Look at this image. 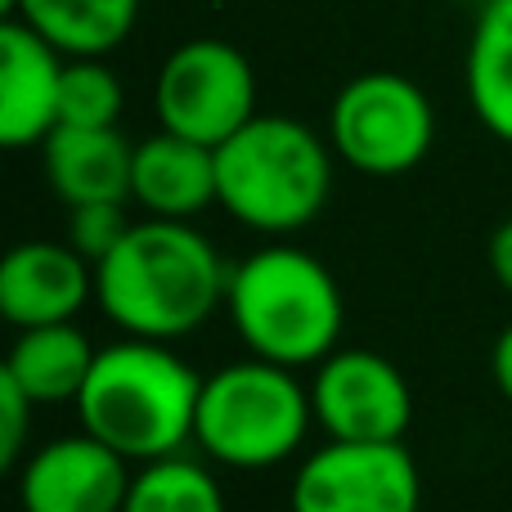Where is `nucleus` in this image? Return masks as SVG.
Instances as JSON below:
<instances>
[{"instance_id":"nucleus-21","label":"nucleus","mask_w":512,"mask_h":512,"mask_svg":"<svg viewBox=\"0 0 512 512\" xmlns=\"http://www.w3.org/2000/svg\"><path fill=\"white\" fill-rule=\"evenodd\" d=\"M32 414H36V400L9 373H0V468H18L23 463Z\"/></svg>"},{"instance_id":"nucleus-18","label":"nucleus","mask_w":512,"mask_h":512,"mask_svg":"<svg viewBox=\"0 0 512 512\" xmlns=\"http://www.w3.org/2000/svg\"><path fill=\"white\" fill-rule=\"evenodd\" d=\"M122 512H230V508H225V490L207 472V463L171 454V459L158 463H140Z\"/></svg>"},{"instance_id":"nucleus-15","label":"nucleus","mask_w":512,"mask_h":512,"mask_svg":"<svg viewBox=\"0 0 512 512\" xmlns=\"http://www.w3.org/2000/svg\"><path fill=\"white\" fill-rule=\"evenodd\" d=\"M0 18H18L68 59H104L135 32L140 0H0Z\"/></svg>"},{"instance_id":"nucleus-4","label":"nucleus","mask_w":512,"mask_h":512,"mask_svg":"<svg viewBox=\"0 0 512 512\" xmlns=\"http://www.w3.org/2000/svg\"><path fill=\"white\" fill-rule=\"evenodd\" d=\"M333 144L297 117L256 113L216 149V203L256 234H297L328 207Z\"/></svg>"},{"instance_id":"nucleus-8","label":"nucleus","mask_w":512,"mask_h":512,"mask_svg":"<svg viewBox=\"0 0 512 512\" xmlns=\"http://www.w3.org/2000/svg\"><path fill=\"white\" fill-rule=\"evenodd\" d=\"M423 477L405 441H328L301 459L288 486V512H418Z\"/></svg>"},{"instance_id":"nucleus-12","label":"nucleus","mask_w":512,"mask_h":512,"mask_svg":"<svg viewBox=\"0 0 512 512\" xmlns=\"http://www.w3.org/2000/svg\"><path fill=\"white\" fill-rule=\"evenodd\" d=\"M63 63L41 32L18 18H0V144L36 149L59 126Z\"/></svg>"},{"instance_id":"nucleus-13","label":"nucleus","mask_w":512,"mask_h":512,"mask_svg":"<svg viewBox=\"0 0 512 512\" xmlns=\"http://www.w3.org/2000/svg\"><path fill=\"white\" fill-rule=\"evenodd\" d=\"M41 158L45 180L63 207L131 198L135 144H126L117 126H59L41 144Z\"/></svg>"},{"instance_id":"nucleus-9","label":"nucleus","mask_w":512,"mask_h":512,"mask_svg":"<svg viewBox=\"0 0 512 512\" xmlns=\"http://www.w3.org/2000/svg\"><path fill=\"white\" fill-rule=\"evenodd\" d=\"M310 409L328 441L387 445L405 441L414 423V391L387 355L333 351L310 373Z\"/></svg>"},{"instance_id":"nucleus-5","label":"nucleus","mask_w":512,"mask_h":512,"mask_svg":"<svg viewBox=\"0 0 512 512\" xmlns=\"http://www.w3.org/2000/svg\"><path fill=\"white\" fill-rule=\"evenodd\" d=\"M315 427L310 382L270 360H234L203 378L194 445L203 459L234 472H265L288 463Z\"/></svg>"},{"instance_id":"nucleus-20","label":"nucleus","mask_w":512,"mask_h":512,"mask_svg":"<svg viewBox=\"0 0 512 512\" xmlns=\"http://www.w3.org/2000/svg\"><path fill=\"white\" fill-rule=\"evenodd\" d=\"M131 221H126L122 203H81L68 207V243L86 256L90 265H99L117 243L126 239Z\"/></svg>"},{"instance_id":"nucleus-22","label":"nucleus","mask_w":512,"mask_h":512,"mask_svg":"<svg viewBox=\"0 0 512 512\" xmlns=\"http://www.w3.org/2000/svg\"><path fill=\"white\" fill-rule=\"evenodd\" d=\"M486 265H490V274H495V283L504 292H512V216L504 225H499L495 234H490V243H486Z\"/></svg>"},{"instance_id":"nucleus-2","label":"nucleus","mask_w":512,"mask_h":512,"mask_svg":"<svg viewBox=\"0 0 512 512\" xmlns=\"http://www.w3.org/2000/svg\"><path fill=\"white\" fill-rule=\"evenodd\" d=\"M198 396L203 378L171 351V342L122 337L95 355L72 405L81 432L104 441L126 463H158L194 441Z\"/></svg>"},{"instance_id":"nucleus-3","label":"nucleus","mask_w":512,"mask_h":512,"mask_svg":"<svg viewBox=\"0 0 512 512\" xmlns=\"http://www.w3.org/2000/svg\"><path fill=\"white\" fill-rule=\"evenodd\" d=\"M225 315L256 360L283 369H315L337 351L346 301L333 270L292 243H265L230 265Z\"/></svg>"},{"instance_id":"nucleus-23","label":"nucleus","mask_w":512,"mask_h":512,"mask_svg":"<svg viewBox=\"0 0 512 512\" xmlns=\"http://www.w3.org/2000/svg\"><path fill=\"white\" fill-rule=\"evenodd\" d=\"M490 378H495L499 396L512 405V324L495 337V346H490Z\"/></svg>"},{"instance_id":"nucleus-6","label":"nucleus","mask_w":512,"mask_h":512,"mask_svg":"<svg viewBox=\"0 0 512 512\" xmlns=\"http://www.w3.org/2000/svg\"><path fill=\"white\" fill-rule=\"evenodd\" d=\"M436 113L423 86L400 72H360L346 81L328 113V144L351 171L391 180L432 153Z\"/></svg>"},{"instance_id":"nucleus-10","label":"nucleus","mask_w":512,"mask_h":512,"mask_svg":"<svg viewBox=\"0 0 512 512\" xmlns=\"http://www.w3.org/2000/svg\"><path fill=\"white\" fill-rule=\"evenodd\" d=\"M131 463L90 432L45 441L18 463L23 512H122L131 490Z\"/></svg>"},{"instance_id":"nucleus-17","label":"nucleus","mask_w":512,"mask_h":512,"mask_svg":"<svg viewBox=\"0 0 512 512\" xmlns=\"http://www.w3.org/2000/svg\"><path fill=\"white\" fill-rule=\"evenodd\" d=\"M468 99L477 122L512 144V0H486L468 41Z\"/></svg>"},{"instance_id":"nucleus-7","label":"nucleus","mask_w":512,"mask_h":512,"mask_svg":"<svg viewBox=\"0 0 512 512\" xmlns=\"http://www.w3.org/2000/svg\"><path fill=\"white\" fill-rule=\"evenodd\" d=\"M153 104L162 131L221 149L256 117V72L239 45L198 36L167 54Z\"/></svg>"},{"instance_id":"nucleus-19","label":"nucleus","mask_w":512,"mask_h":512,"mask_svg":"<svg viewBox=\"0 0 512 512\" xmlns=\"http://www.w3.org/2000/svg\"><path fill=\"white\" fill-rule=\"evenodd\" d=\"M122 81L104 59H68L59 90V126H117L122 117ZM54 126V131H59Z\"/></svg>"},{"instance_id":"nucleus-14","label":"nucleus","mask_w":512,"mask_h":512,"mask_svg":"<svg viewBox=\"0 0 512 512\" xmlns=\"http://www.w3.org/2000/svg\"><path fill=\"white\" fill-rule=\"evenodd\" d=\"M131 203L158 221H194L216 203V149L158 131L135 144Z\"/></svg>"},{"instance_id":"nucleus-11","label":"nucleus","mask_w":512,"mask_h":512,"mask_svg":"<svg viewBox=\"0 0 512 512\" xmlns=\"http://www.w3.org/2000/svg\"><path fill=\"white\" fill-rule=\"evenodd\" d=\"M90 301H95V265L68 239H27L0 261V315L18 333L72 324Z\"/></svg>"},{"instance_id":"nucleus-1","label":"nucleus","mask_w":512,"mask_h":512,"mask_svg":"<svg viewBox=\"0 0 512 512\" xmlns=\"http://www.w3.org/2000/svg\"><path fill=\"white\" fill-rule=\"evenodd\" d=\"M230 265L189 221L144 216L95 265V301L122 337L180 342L225 306Z\"/></svg>"},{"instance_id":"nucleus-16","label":"nucleus","mask_w":512,"mask_h":512,"mask_svg":"<svg viewBox=\"0 0 512 512\" xmlns=\"http://www.w3.org/2000/svg\"><path fill=\"white\" fill-rule=\"evenodd\" d=\"M95 346L77 324H45V328H23L5 355V369L36 405H63L77 400L95 364Z\"/></svg>"}]
</instances>
